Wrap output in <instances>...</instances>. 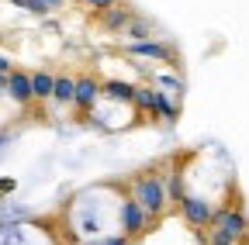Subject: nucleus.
I'll use <instances>...</instances> for the list:
<instances>
[{"label":"nucleus","mask_w":249,"mask_h":245,"mask_svg":"<svg viewBox=\"0 0 249 245\" xmlns=\"http://www.w3.org/2000/svg\"><path fill=\"white\" fill-rule=\"evenodd\" d=\"M132 200L149 214V218H160L166 207V187L160 176H139L132 183Z\"/></svg>","instance_id":"1"},{"label":"nucleus","mask_w":249,"mask_h":245,"mask_svg":"<svg viewBox=\"0 0 249 245\" xmlns=\"http://www.w3.org/2000/svg\"><path fill=\"white\" fill-rule=\"evenodd\" d=\"M211 225H214V231H222V235H229V238H235V242L249 231V221H246V214H242L239 207L211 211Z\"/></svg>","instance_id":"2"},{"label":"nucleus","mask_w":249,"mask_h":245,"mask_svg":"<svg viewBox=\"0 0 249 245\" xmlns=\"http://www.w3.org/2000/svg\"><path fill=\"white\" fill-rule=\"evenodd\" d=\"M180 211H183V218L191 221L194 228H204V225H211V204H208L204 197L183 194V197H180Z\"/></svg>","instance_id":"3"},{"label":"nucleus","mask_w":249,"mask_h":245,"mask_svg":"<svg viewBox=\"0 0 249 245\" xmlns=\"http://www.w3.org/2000/svg\"><path fill=\"white\" fill-rule=\"evenodd\" d=\"M118 218H121V231H124V235H142L145 225H149V214H145L135 200H121Z\"/></svg>","instance_id":"4"},{"label":"nucleus","mask_w":249,"mask_h":245,"mask_svg":"<svg viewBox=\"0 0 249 245\" xmlns=\"http://www.w3.org/2000/svg\"><path fill=\"white\" fill-rule=\"evenodd\" d=\"M101 100V83L97 80H76V90H73V104L83 107V111H93V104Z\"/></svg>","instance_id":"5"},{"label":"nucleus","mask_w":249,"mask_h":245,"mask_svg":"<svg viewBox=\"0 0 249 245\" xmlns=\"http://www.w3.org/2000/svg\"><path fill=\"white\" fill-rule=\"evenodd\" d=\"M128 52H132V55H142V59H160V63H170V59H173V49H170V45L152 42V38H145V42H132Z\"/></svg>","instance_id":"6"},{"label":"nucleus","mask_w":249,"mask_h":245,"mask_svg":"<svg viewBox=\"0 0 249 245\" xmlns=\"http://www.w3.org/2000/svg\"><path fill=\"white\" fill-rule=\"evenodd\" d=\"M7 94H11V100L28 104V100H31V80H28L24 73H11V76H7Z\"/></svg>","instance_id":"7"},{"label":"nucleus","mask_w":249,"mask_h":245,"mask_svg":"<svg viewBox=\"0 0 249 245\" xmlns=\"http://www.w3.org/2000/svg\"><path fill=\"white\" fill-rule=\"evenodd\" d=\"M132 94H135V86L121 83V80H111L107 86H101V97H107V100H132Z\"/></svg>","instance_id":"8"},{"label":"nucleus","mask_w":249,"mask_h":245,"mask_svg":"<svg viewBox=\"0 0 249 245\" xmlns=\"http://www.w3.org/2000/svg\"><path fill=\"white\" fill-rule=\"evenodd\" d=\"M31 80V100H49L52 97V76L49 73H35Z\"/></svg>","instance_id":"9"},{"label":"nucleus","mask_w":249,"mask_h":245,"mask_svg":"<svg viewBox=\"0 0 249 245\" xmlns=\"http://www.w3.org/2000/svg\"><path fill=\"white\" fill-rule=\"evenodd\" d=\"M73 90H76V80H70V76L52 80V97H55L59 104H73Z\"/></svg>","instance_id":"10"},{"label":"nucleus","mask_w":249,"mask_h":245,"mask_svg":"<svg viewBox=\"0 0 249 245\" xmlns=\"http://www.w3.org/2000/svg\"><path fill=\"white\" fill-rule=\"evenodd\" d=\"M128 21H132V14L124 11V7H107V11H104V24L111 28V32H121Z\"/></svg>","instance_id":"11"},{"label":"nucleus","mask_w":249,"mask_h":245,"mask_svg":"<svg viewBox=\"0 0 249 245\" xmlns=\"http://www.w3.org/2000/svg\"><path fill=\"white\" fill-rule=\"evenodd\" d=\"M132 104H135L139 111H156V90H149V86H135Z\"/></svg>","instance_id":"12"},{"label":"nucleus","mask_w":249,"mask_h":245,"mask_svg":"<svg viewBox=\"0 0 249 245\" xmlns=\"http://www.w3.org/2000/svg\"><path fill=\"white\" fill-rule=\"evenodd\" d=\"M156 111H160L166 121H177V117H180V111H177V107L166 100V94H163V90H156Z\"/></svg>","instance_id":"13"},{"label":"nucleus","mask_w":249,"mask_h":245,"mask_svg":"<svg viewBox=\"0 0 249 245\" xmlns=\"http://www.w3.org/2000/svg\"><path fill=\"white\" fill-rule=\"evenodd\" d=\"M156 83L166 86V90H177V94H183V80H180V76H160Z\"/></svg>","instance_id":"14"},{"label":"nucleus","mask_w":249,"mask_h":245,"mask_svg":"<svg viewBox=\"0 0 249 245\" xmlns=\"http://www.w3.org/2000/svg\"><path fill=\"white\" fill-rule=\"evenodd\" d=\"M83 7H90V11H107V7H118V0H83Z\"/></svg>","instance_id":"15"},{"label":"nucleus","mask_w":249,"mask_h":245,"mask_svg":"<svg viewBox=\"0 0 249 245\" xmlns=\"http://www.w3.org/2000/svg\"><path fill=\"white\" fill-rule=\"evenodd\" d=\"M21 7L31 11V14H45V11H49V7H45V0H21Z\"/></svg>","instance_id":"16"},{"label":"nucleus","mask_w":249,"mask_h":245,"mask_svg":"<svg viewBox=\"0 0 249 245\" xmlns=\"http://www.w3.org/2000/svg\"><path fill=\"white\" fill-rule=\"evenodd\" d=\"M170 194H173L177 200L183 197V176H180V173H173V176H170Z\"/></svg>","instance_id":"17"},{"label":"nucleus","mask_w":249,"mask_h":245,"mask_svg":"<svg viewBox=\"0 0 249 245\" xmlns=\"http://www.w3.org/2000/svg\"><path fill=\"white\" fill-rule=\"evenodd\" d=\"M128 35H132L135 42H145V38H149V28L139 21V24H132V28H128Z\"/></svg>","instance_id":"18"},{"label":"nucleus","mask_w":249,"mask_h":245,"mask_svg":"<svg viewBox=\"0 0 249 245\" xmlns=\"http://www.w3.org/2000/svg\"><path fill=\"white\" fill-rule=\"evenodd\" d=\"M0 76H11V59L0 55Z\"/></svg>","instance_id":"19"},{"label":"nucleus","mask_w":249,"mask_h":245,"mask_svg":"<svg viewBox=\"0 0 249 245\" xmlns=\"http://www.w3.org/2000/svg\"><path fill=\"white\" fill-rule=\"evenodd\" d=\"M93 245H124V235H118V238H104V242H93Z\"/></svg>","instance_id":"20"},{"label":"nucleus","mask_w":249,"mask_h":245,"mask_svg":"<svg viewBox=\"0 0 249 245\" xmlns=\"http://www.w3.org/2000/svg\"><path fill=\"white\" fill-rule=\"evenodd\" d=\"M45 7L52 11V7H62V0H45Z\"/></svg>","instance_id":"21"},{"label":"nucleus","mask_w":249,"mask_h":245,"mask_svg":"<svg viewBox=\"0 0 249 245\" xmlns=\"http://www.w3.org/2000/svg\"><path fill=\"white\" fill-rule=\"evenodd\" d=\"M14 4H21V0H14Z\"/></svg>","instance_id":"22"}]
</instances>
